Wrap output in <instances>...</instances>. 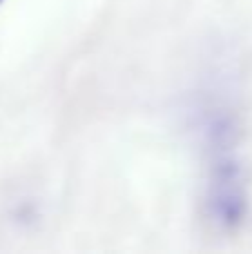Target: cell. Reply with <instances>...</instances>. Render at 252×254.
Listing matches in <instances>:
<instances>
[{"label": "cell", "instance_id": "cell-1", "mask_svg": "<svg viewBox=\"0 0 252 254\" xmlns=\"http://www.w3.org/2000/svg\"><path fill=\"white\" fill-rule=\"evenodd\" d=\"M210 214L223 228H237L248 212V192H246L244 170L230 154H219L212 163L208 190Z\"/></svg>", "mask_w": 252, "mask_h": 254}, {"label": "cell", "instance_id": "cell-2", "mask_svg": "<svg viewBox=\"0 0 252 254\" xmlns=\"http://www.w3.org/2000/svg\"><path fill=\"white\" fill-rule=\"evenodd\" d=\"M0 2H2V0H0Z\"/></svg>", "mask_w": 252, "mask_h": 254}]
</instances>
